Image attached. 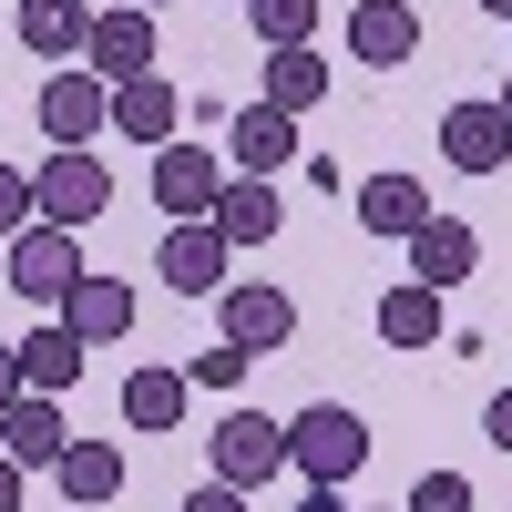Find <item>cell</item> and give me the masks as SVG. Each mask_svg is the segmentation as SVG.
Listing matches in <instances>:
<instances>
[{
    "label": "cell",
    "instance_id": "cell-7",
    "mask_svg": "<svg viewBox=\"0 0 512 512\" xmlns=\"http://www.w3.org/2000/svg\"><path fill=\"white\" fill-rule=\"evenodd\" d=\"M154 205L175 226H205L226 205V154H205V144H164L154 154Z\"/></svg>",
    "mask_w": 512,
    "mask_h": 512
},
{
    "label": "cell",
    "instance_id": "cell-18",
    "mask_svg": "<svg viewBox=\"0 0 512 512\" xmlns=\"http://www.w3.org/2000/svg\"><path fill=\"white\" fill-rule=\"evenodd\" d=\"M379 338H390V349H451V297L400 277L390 297H379Z\"/></svg>",
    "mask_w": 512,
    "mask_h": 512
},
{
    "label": "cell",
    "instance_id": "cell-3",
    "mask_svg": "<svg viewBox=\"0 0 512 512\" xmlns=\"http://www.w3.org/2000/svg\"><path fill=\"white\" fill-rule=\"evenodd\" d=\"M31 205H41V226H93L103 205H113V175H103V154L93 144H52L41 154V175H31Z\"/></svg>",
    "mask_w": 512,
    "mask_h": 512
},
{
    "label": "cell",
    "instance_id": "cell-27",
    "mask_svg": "<svg viewBox=\"0 0 512 512\" xmlns=\"http://www.w3.org/2000/svg\"><path fill=\"white\" fill-rule=\"evenodd\" d=\"M21 226H41V205H31V175H21V164H0V246H11Z\"/></svg>",
    "mask_w": 512,
    "mask_h": 512
},
{
    "label": "cell",
    "instance_id": "cell-34",
    "mask_svg": "<svg viewBox=\"0 0 512 512\" xmlns=\"http://www.w3.org/2000/svg\"><path fill=\"white\" fill-rule=\"evenodd\" d=\"M472 11H482V21H512V0H472Z\"/></svg>",
    "mask_w": 512,
    "mask_h": 512
},
{
    "label": "cell",
    "instance_id": "cell-24",
    "mask_svg": "<svg viewBox=\"0 0 512 512\" xmlns=\"http://www.w3.org/2000/svg\"><path fill=\"white\" fill-rule=\"evenodd\" d=\"M256 103H277V113H308V103H328V52L308 41V52H267V93Z\"/></svg>",
    "mask_w": 512,
    "mask_h": 512
},
{
    "label": "cell",
    "instance_id": "cell-10",
    "mask_svg": "<svg viewBox=\"0 0 512 512\" xmlns=\"http://www.w3.org/2000/svg\"><path fill=\"white\" fill-rule=\"evenodd\" d=\"M441 164L451 175H502L512 164V113L502 103H451L441 113Z\"/></svg>",
    "mask_w": 512,
    "mask_h": 512
},
{
    "label": "cell",
    "instance_id": "cell-32",
    "mask_svg": "<svg viewBox=\"0 0 512 512\" xmlns=\"http://www.w3.org/2000/svg\"><path fill=\"white\" fill-rule=\"evenodd\" d=\"M0 512H21V461H0Z\"/></svg>",
    "mask_w": 512,
    "mask_h": 512
},
{
    "label": "cell",
    "instance_id": "cell-5",
    "mask_svg": "<svg viewBox=\"0 0 512 512\" xmlns=\"http://www.w3.org/2000/svg\"><path fill=\"white\" fill-rule=\"evenodd\" d=\"M82 62H93L113 93H123V82L164 72V21H154V11H134V0H123V11H93V41H82Z\"/></svg>",
    "mask_w": 512,
    "mask_h": 512
},
{
    "label": "cell",
    "instance_id": "cell-9",
    "mask_svg": "<svg viewBox=\"0 0 512 512\" xmlns=\"http://www.w3.org/2000/svg\"><path fill=\"white\" fill-rule=\"evenodd\" d=\"M216 328H226V349L267 359V349H287V338H297V297L246 277V287H226V297H216Z\"/></svg>",
    "mask_w": 512,
    "mask_h": 512
},
{
    "label": "cell",
    "instance_id": "cell-21",
    "mask_svg": "<svg viewBox=\"0 0 512 512\" xmlns=\"http://www.w3.org/2000/svg\"><path fill=\"white\" fill-rule=\"evenodd\" d=\"M277 226H287V205H277V185H226V205H216V236L246 256V246H277Z\"/></svg>",
    "mask_w": 512,
    "mask_h": 512
},
{
    "label": "cell",
    "instance_id": "cell-22",
    "mask_svg": "<svg viewBox=\"0 0 512 512\" xmlns=\"http://www.w3.org/2000/svg\"><path fill=\"white\" fill-rule=\"evenodd\" d=\"M52 482H62V502H72V512H103V502L123 492V451H113V441H72Z\"/></svg>",
    "mask_w": 512,
    "mask_h": 512
},
{
    "label": "cell",
    "instance_id": "cell-36",
    "mask_svg": "<svg viewBox=\"0 0 512 512\" xmlns=\"http://www.w3.org/2000/svg\"><path fill=\"white\" fill-rule=\"evenodd\" d=\"M492 103H502V113H512V82H502V93H492Z\"/></svg>",
    "mask_w": 512,
    "mask_h": 512
},
{
    "label": "cell",
    "instance_id": "cell-19",
    "mask_svg": "<svg viewBox=\"0 0 512 512\" xmlns=\"http://www.w3.org/2000/svg\"><path fill=\"white\" fill-rule=\"evenodd\" d=\"M93 11L103 0H21V52H41V62H82V41H93Z\"/></svg>",
    "mask_w": 512,
    "mask_h": 512
},
{
    "label": "cell",
    "instance_id": "cell-1",
    "mask_svg": "<svg viewBox=\"0 0 512 512\" xmlns=\"http://www.w3.org/2000/svg\"><path fill=\"white\" fill-rule=\"evenodd\" d=\"M359 461H369V420L349 400H308V410L287 420V472L308 482V492H349Z\"/></svg>",
    "mask_w": 512,
    "mask_h": 512
},
{
    "label": "cell",
    "instance_id": "cell-6",
    "mask_svg": "<svg viewBox=\"0 0 512 512\" xmlns=\"http://www.w3.org/2000/svg\"><path fill=\"white\" fill-rule=\"evenodd\" d=\"M31 113H41V134H52V144H93L103 123H113V82H103L93 62H62V72L31 93Z\"/></svg>",
    "mask_w": 512,
    "mask_h": 512
},
{
    "label": "cell",
    "instance_id": "cell-12",
    "mask_svg": "<svg viewBox=\"0 0 512 512\" xmlns=\"http://www.w3.org/2000/svg\"><path fill=\"white\" fill-rule=\"evenodd\" d=\"M400 256H410V277H420V287H441V297H451L461 277L482 267V226H472V216H431Z\"/></svg>",
    "mask_w": 512,
    "mask_h": 512
},
{
    "label": "cell",
    "instance_id": "cell-30",
    "mask_svg": "<svg viewBox=\"0 0 512 512\" xmlns=\"http://www.w3.org/2000/svg\"><path fill=\"white\" fill-rule=\"evenodd\" d=\"M482 441H492V451H512V390H502V400L482 410Z\"/></svg>",
    "mask_w": 512,
    "mask_h": 512
},
{
    "label": "cell",
    "instance_id": "cell-20",
    "mask_svg": "<svg viewBox=\"0 0 512 512\" xmlns=\"http://www.w3.org/2000/svg\"><path fill=\"white\" fill-rule=\"evenodd\" d=\"M93 369V349H82V338L62 328V318H41L31 338H21V390H41V400H62L72 379Z\"/></svg>",
    "mask_w": 512,
    "mask_h": 512
},
{
    "label": "cell",
    "instance_id": "cell-14",
    "mask_svg": "<svg viewBox=\"0 0 512 512\" xmlns=\"http://www.w3.org/2000/svg\"><path fill=\"white\" fill-rule=\"evenodd\" d=\"M62 328L82 338V349H113V338H134V287L103 277V267H82V287L62 297Z\"/></svg>",
    "mask_w": 512,
    "mask_h": 512
},
{
    "label": "cell",
    "instance_id": "cell-8",
    "mask_svg": "<svg viewBox=\"0 0 512 512\" xmlns=\"http://www.w3.org/2000/svg\"><path fill=\"white\" fill-rule=\"evenodd\" d=\"M154 267H164V287H175V297H226L236 277V246L216 236V216H205V226H164V246H154Z\"/></svg>",
    "mask_w": 512,
    "mask_h": 512
},
{
    "label": "cell",
    "instance_id": "cell-23",
    "mask_svg": "<svg viewBox=\"0 0 512 512\" xmlns=\"http://www.w3.org/2000/svg\"><path fill=\"white\" fill-rule=\"evenodd\" d=\"M185 390H195L185 369H134L123 379V420L134 431H185Z\"/></svg>",
    "mask_w": 512,
    "mask_h": 512
},
{
    "label": "cell",
    "instance_id": "cell-11",
    "mask_svg": "<svg viewBox=\"0 0 512 512\" xmlns=\"http://www.w3.org/2000/svg\"><path fill=\"white\" fill-rule=\"evenodd\" d=\"M62 451H72V420H62V400L21 390L11 410H0V461H21V472H62Z\"/></svg>",
    "mask_w": 512,
    "mask_h": 512
},
{
    "label": "cell",
    "instance_id": "cell-29",
    "mask_svg": "<svg viewBox=\"0 0 512 512\" xmlns=\"http://www.w3.org/2000/svg\"><path fill=\"white\" fill-rule=\"evenodd\" d=\"M185 512H246V492H226V482H195V492H185Z\"/></svg>",
    "mask_w": 512,
    "mask_h": 512
},
{
    "label": "cell",
    "instance_id": "cell-26",
    "mask_svg": "<svg viewBox=\"0 0 512 512\" xmlns=\"http://www.w3.org/2000/svg\"><path fill=\"white\" fill-rule=\"evenodd\" d=\"M400 512H472V482H461V472H420Z\"/></svg>",
    "mask_w": 512,
    "mask_h": 512
},
{
    "label": "cell",
    "instance_id": "cell-35",
    "mask_svg": "<svg viewBox=\"0 0 512 512\" xmlns=\"http://www.w3.org/2000/svg\"><path fill=\"white\" fill-rule=\"evenodd\" d=\"M134 11H154V21H164V11H175V0H134Z\"/></svg>",
    "mask_w": 512,
    "mask_h": 512
},
{
    "label": "cell",
    "instance_id": "cell-13",
    "mask_svg": "<svg viewBox=\"0 0 512 512\" xmlns=\"http://www.w3.org/2000/svg\"><path fill=\"white\" fill-rule=\"evenodd\" d=\"M113 134H134L144 154H164V144H185V93L164 72H144V82H123L113 93Z\"/></svg>",
    "mask_w": 512,
    "mask_h": 512
},
{
    "label": "cell",
    "instance_id": "cell-31",
    "mask_svg": "<svg viewBox=\"0 0 512 512\" xmlns=\"http://www.w3.org/2000/svg\"><path fill=\"white\" fill-rule=\"evenodd\" d=\"M11 400H21V349L0 338V410H11Z\"/></svg>",
    "mask_w": 512,
    "mask_h": 512
},
{
    "label": "cell",
    "instance_id": "cell-37",
    "mask_svg": "<svg viewBox=\"0 0 512 512\" xmlns=\"http://www.w3.org/2000/svg\"><path fill=\"white\" fill-rule=\"evenodd\" d=\"M236 11H246V0H236Z\"/></svg>",
    "mask_w": 512,
    "mask_h": 512
},
{
    "label": "cell",
    "instance_id": "cell-2",
    "mask_svg": "<svg viewBox=\"0 0 512 512\" xmlns=\"http://www.w3.org/2000/svg\"><path fill=\"white\" fill-rule=\"evenodd\" d=\"M205 461H216L205 482H226V492H267V482L287 472V420H267V410H226L216 431H205Z\"/></svg>",
    "mask_w": 512,
    "mask_h": 512
},
{
    "label": "cell",
    "instance_id": "cell-25",
    "mask_svg": "<svg viewBox=\"0 0 512 512\" xmlns=\"http://www.w3.org/2000/svg\"><path fill=\"white\" fill-rule=\"evenodd\" d=\"M246 21L267 52H308V31H318V0H246Z\"/></svg>",
    "mask_w": 512,
    "mask_h": 512
},
{
    "label": "cell",
    "instance_id": "cell-17",
    "mask_svg": "<svg viewBox=\"0 0 512 512\" xmlns=\"http://www.w3.org/2000/svg\"><path fill=\"white\" fill-rule=\"evenodd\" d=\"M431 216H441V205H431V185H420V175H369V185H359V226H369L379 246H410Z\"/></svg>",
    "mask_w": 512,
    "mask_h": 512
},
{
    "label": "cell",
    "instance_id": "cell-4",
    "mask_svg": "<svg viewBox=\"0 0 512 512\" xmlns=\"http://www.w3.org/2000/svg\"><path fill=\"white\" fill-rule=\"evenodd\" d=\"M0 277H11L31 308H52V318H62V297L82 287V236H72V226H21V236H11V267H0Z\"/></svg>",
    "mask_w": 512,
    "mask_h": 512
},
{
    "label": "cell",
    "instance_id": "cell-15",
    "mask_svg": "<svg viewBox=\"0 0 512 512\" xmlns=\"http://www.w3.org/2000/svg\"><path fill=\"white\" fill-rule=\"evenodd\" d=\"M226 144H236V164H246L256 185H267V175H287V164H308V154H297V113H277V103H236Z\"/></svg>",
    "mask_w": 512,
    "mask_h": 512
},
{
    "label": "cell",
    "instance_id": "cell-28",
    "mask_svg": "<svg viewBox=\"0 0 512 512\" xmlns=\"http://www.w3.org/2000/svg\"><path fill=\"white\" fill-rule=\"evenodd\" d=\"M246 369H256V359H246V349H226V338H216V349H205V359H195L185 379H195V390H246Z\"/></svg>",
    "mask_w": 512,
    "mask_h": 512
},
{
    "label": "cell",
    "instance_id": "cell-33",
    "mask_svg": "<svg viewBox=\"0 0 512 512\" xmlns=\"http://www.w3.org/2000/svg\"><path fill=\"white\" fill-rule=\"evenodd\" d=\"M297 512H349V492H308V502H297Z\"/></svg>",
    "mask_w": 512,
    "mask_h": 512
},
{
    "label": "cell",
    "instance_id": "cell-16",
    "mask_svg": "<svg viewBox=\"0 0 512 512\" xmlns=\"http://www.w3.org/2000/svg\"><path fill=\"white\" fill-rule=\"evenodd\" d=\"M410 52H420V11H410V0H359V11H349V62L400 72Z\"/></svg>",
    "mask_w": 512,
    "mask_h": 512
}]
</instances>
